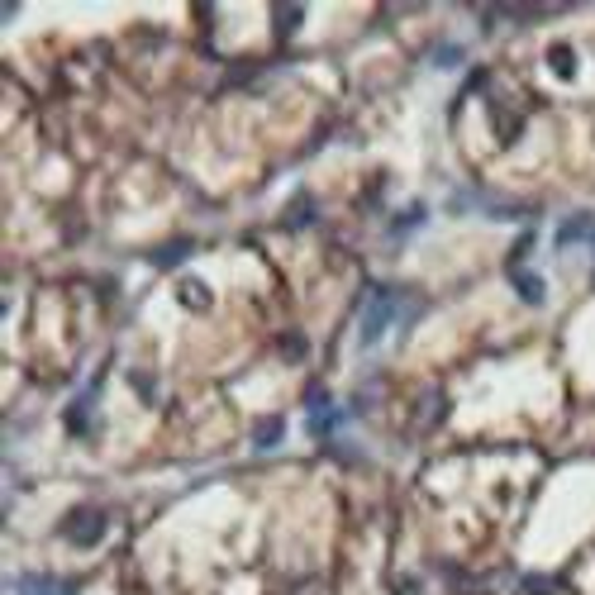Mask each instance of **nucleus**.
I'll return each instance as SVG.
<instances>
[{
	"instance_id": "f257e3e1",
	"label": "nucleus",
	"mask_w": 595,
	"mask_h": 595,
	"mask_svg": "<svg viewBox=\"0 0 595 595\" xmlns=\"http://www.w3.org/2000/svg\"><path fill=\"white\" fill-rule=\"evenodd\" d=\"M100 528H105V515H96V509H77V515L62 524V534L81 543V539H100Z\"/></svg>"
},
{
	"instance_id": "f03ea898",
	"label": "nucleus",
	"mask_w": 595,
	"mask_h": 595,
	"mask_svg": "<svg viewBox=\"0 0 595 595\" xmlns=\"http://www.w3.org/2000/svg\"><path fill=\"white\" fill-rule=\"evenodd\" d=\"M552 72L571 77V53H567V48H552Z\"/></svg>"
},
{
	"instance_id": "7ed1b4c3",
	"label": "nucleus",
	"mask_w": 595,
	"mask_h": 595,
	"mask_svg": "<svg viewBox=\"0 0 595 595\" xmlns=\"http://www.w3.org/2000/svg\"><path fill=\"white\" fill-rule=\"evenodd\" d=\"M276 15H282V29L291 34L295 25H301V10H295V5H286V10H276Z\"/></svg>"
},
{
	"instance_id": "20e7f679",
	"label": "nucleus",
	"mask_w": 595,
	"mask_h": 595,
	"mask_svg": "<svg viewBox=\"0 0 595 595\" xmlns=\"http://www.w3.org/2000/svg\"><path fill=\"white\" fill-rule=\"evenodd\" d=\"M272 434H276V438H282V419H267V424H262V429H258V443H272Z\"/></svg>"
}]
</instances>
